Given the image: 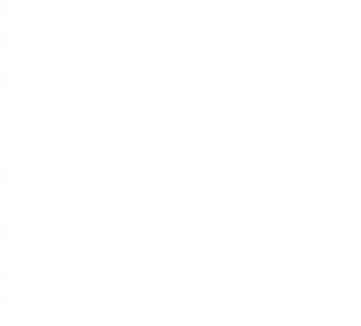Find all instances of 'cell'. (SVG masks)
<instances>
[]
</instances>
